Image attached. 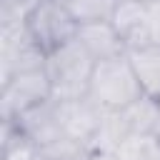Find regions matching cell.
<instances>
[{"instance_id": "1", "label": "cell", "mask_w": 160, "mask_h": 160, "mask_svg": "<svg viewBox=\"0 0 160 160\" xmlns=\"http://www.w3.org/2000/svg\"><path fill=\"white\" fill-rule=\"evenodd\" d=\"M88 95L102 110H108V112L125 110L138 98H142V88H140V82H138L135 72H132L128 52L118 55V58H108V60H98L95 62Z\"/></svg>"}, {"instance_id": "2", "label": "cell", "mask_w": 160, "mask_h": 160, "mask_svg": "<svg viewBox=\"0 0 160 160\" xmlns=\"http://www.w3.org/2000/svg\"><path fill=\"white\" fill-rule=\"evenodd\" d=\"M45 70L50 75L55 100H78V98L88 95L95 60L80 45V40L72 38L70 42H65L62 48H58L48 55Z\"/></svg>"}, {"instance_id": "3", "label": "cell", "mask_w": 160, "mask_h": 160, "mask_svg": "<svg viewBox=\"0 0 160 160\" xmlns=\"http://www.w3.org/2000/svg\"><path fill=\"white\" fill-rule=\"evenodd\" d=\"M25 30L32 38V42L45 55H50L52 50L62 48L78 35V22L70 18L60 0H38L28 15Z\"/></svg>"}, {"instance_id": "4", "label": "cell", "mask_w": 160, "mask_h": 160, "mask_svg": "<svg viewBox=\"0 0 160 160\" xmlns=\"http://www.w3.org/2000/svg\"><path fill=\"white\" fill-rule=\"evenodd\" d=\"M52 98V82L45 68L12 75L0 82V122H12L30 108Z\"/></svg>"}, {"instance_id": "5", "label": "cell", "mask_w": 160, "mask_h": 160, "mask_svg": "<svg viewBox=\"0 0 160 160\" xmlns=\"http://www.w3.org/2000/svg\"><path fill=\"white\" fill-rule=\"evenodd\" d=\"M45 62H48V55L32 42L25 28L0 32V82L20 72L40 70L45 68Z\"/></svg>"}, {"instance_id": "6", "label": "cell", "mask_w": 160, "mask_h": 160, "mask_svg": "<svg viewBox=\"0 0 160 160\" xmlns=\"http://www.w3.org/2000/svg\"><path fill=\"white\" fill-rule=\"evenodd\" d=\"M58 115H60L62 135L68 140L92 148V140L102 125L105 110L90 95L78 98V100H58Z\"/></svg>"}, {"instance_id": "7", "label": "cell", "mask_w": 160, "mask_h": 160, "mask_svg": "<svg viewBox=\"0 0 160 160\" xmlns=\"http://www.w3.org/2000/svg\"><path fill=\"white\" fill-rule=\"evenodd\" d=\"M12 125L38 148L50 145L62 140V125H60V115H58V100L50 98L35 108H30L28 112H22L18 120H12Z\"/></svg>"}, {"instance_id": "8", "label": "cell", "mask_w": 160, "mask_h": 160, "mask_svg": "<svg viewBox=\"0 0 160 160\" xmlns=\"http://www.w3.org/2000/svg\"><path fill=\"white\" fill-rule=\"evenodd\" d=\"M80 45L92 55V60H108V58H118L125 55L128 48L120 38V32L115 30V25L110 20L102 22H88V25H78V35Z\"/></svg>"}, {"instance_id": "9", "label": "cell", "mask_w": 160, "mask_h": 160, "mask_svg": "<svg viewBox=\"0 0 160 160\" xmlns=\"http://www.w3.org/2000/svg\"><path fill=\"white\" fill-rule=\"evenodd\" d=\"M128 60L142 88V95L158 100L160 98V45L132 48L128 50Z\"/></svg>"}, {"instance_id": "10", "label": "cell", "mask_w": 160, "mask_h": 160, "mask_svg": "<svg viewBox=\"0 0 160 160\" xmlns=\"http://www.w3.org/2000/svg\"><path fill=\"white\" fill-rule=\"evenodd\" d=\"M120 112H122V120L130 135H155V128H158V100L155 98L142 95Z\"/></svg>"}, {"instance_id": "11", "label": "cell", "mask_w": 160, "mask_h": 160, "mask_svg": "<svg viewBox=\"0 0 160 160\" xmlns=\"http://www.w3.org/2000/svg\"><path fill=\"white\" fill-rule=\"evenodd\" d=\"M60 2L78 25H88V22L110 20L118 0H60Z\"/></svg>"}, {"instance_id": "12", "label": "cell", "mask_w": 160, "mask_h": 160, "mask_svg": "<svg viewBox=\"0 0 160 160\" xmlns=\"http://www.w3.org/2000/svg\"><path fill=\"white\" fill-rule=\"evenodd\" d=\"M130 135L125 120H122V112H108L105 110V118H102V125L92 140V150H100V152H115L118 145Z\"/></svg>"}, {"instance_id": "13", "label": "cell", "mask_w": 160, "mask_h": 160, "mask_svg": "<svg viewBox=\"0 0 160 160\" xmlns=\"http://www.w3.org/2000/svg\"><path fill=\"white\" fill-rule=\"evenodd\" d=\"M115 155L118 160H160V140L155 135H128Z\"/></svg>"}, {"instance_id": "14", "label": "cell", "mask_w": 160, "mask_h": 160, "mask_svg": "<svg viewBox=\"0 0 160 160\" xmlns=\"http://www.w3.org/2000/svg\"><path fill=\"white\" fill-rule=\"evenodd\" d=\"M2 160H38V145L30 142L12 122H2Z\"/></svg>"}, {"instance_id": "15", "label": "cell", "mask_w": 160, "mask_h": 160, "mask_svg": "<svg viewBox=\"0 0 160 160\" xmlns=\"http://www.w3.org/2000/svg\"><path fill=\"white\" fill-rule=\"evenodd\" d=\"M90 155H92V148L68 138L38 148V160H90Z\"/></svg>"}, {"instance_id": "16", "label": "cell", "mask_w": 160, "mask_h": 160, "mask_svg": "<svg viewBox=\"0 0 160 160\" xmlns=\"http://www.w3.org/2000/svg\"><path fill=\"white\" fill-rule=\"evenodd\" d=\"M90 160H118V155H115V152H100V150H92Z\"/></svg>"}, {"instance_id": "17", "label": "cell", "mask_w": 160, "mask_h": 160, "mask_svg": "<svg viewBox=\"0 0 160 160\" xmlns=\"http://www.w3.org/2000/svg\"><path fill=\"white\" fill-rule=\"evenodd\" d=\"M155 138L160 140V98H158V128H155Z\"/></svg>"}, {"instance_id": "18", "label": "cell", "mask_w": 160, "mask_h": 160, "mask_svg": "<svg viewBox=\"0 0 160 160\" xmlns=\"http://www.w3.org/2000/svg\"><path fill=\"white\" fill-rule=\"evenodd\" d=\"M142 2H160V0H142Z\"/></svg>"}]
</instances>
